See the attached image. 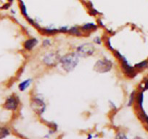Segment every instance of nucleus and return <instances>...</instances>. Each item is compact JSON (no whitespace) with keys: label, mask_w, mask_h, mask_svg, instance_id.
<instances>
[{"label":"nucleus","mask_w":148,"mask_h":139,"mask_svg":"<svg viewBox=\"0 0 148 139\" xmlns=\"http://www.w3.org/2000/svg\"><path fill=\"white\" fill-rule=\"evenodd\" d=\"M18 106V100L14 96H11L7 99L5 104V107L9 110H16Z\"/></svg>","instance_id":"20e7f679"},{"label":"nucleus","mask_w":148,"mask_h":139,"mask_svg":"<svg viewBox=\"0 0 148 139\" xmlns=\"http://www.w3.org/2000/svg\"><path fill=\"white\" fill-rule=\"evenodd\" d=\"M13 1H14V0H8V2H9L10 3H11V2H13Z\"/></svg>","instance_id":"dca6fc26"},{"label":"nucleus","mask_w":148,"mask_h":139,"mask_svg":"<svg viewBox=\"0 0 148 139\" xmlns=\"http://www.w3.org/2000/svg\"><path fill=\"white\" fill-rule=\"evenodd\" d=\"M36 44H37V40L36 39H28V40H27L26 42H25L24 46H25V49H28V50H31V49H33V48L36 45Z\"/></svg>","instance_id":"423d86ee"},{"label":"nucleus","mask_w":148,"mask_h":139,"mask_svg":"<svg viewBox=\"0 0 148 139\" xmlns=\"http://www.w3.org/2000/svg\"><path fill=\"white\" fill-rule=\"evenodd\" d=\"M95 48L93 45L91 44H86L82 46H79L77 49V52L80 56L82 57H87L89 55H92L94 53Z\"/></svg>","instance_id":"7ed1b4c3"},{"label":"nucleus","mask_w":148,"mask_h":139,"mask_svg":"<svg viewBox=\"0 0 148 139\" xmlns=\"http://www.w3.org/2000/svg\"><path fill=\"white\" fill-rule=\"evenodd\" d=\"M93 28H96V25H94L93 23H89V24H86V25H84L83 27H82V29L83 30H91V29H93Z\"/></svg>","instance_id":"1a4fd4ad"},{"label":"nucleus","mask_w":148,"mask_h":139,"mask_svg":"<svg viewBox=\"0 0 148 139\" xmlns=\"http://www.w3.org/2000/svg\"><path fill=\"white\" fill-rule=\"evenodd\" d=\"M49 43V42H48V40H47L46 42H44V45H45V46H46V45L48 44Z\"/></svg>","instance_id":"4468645a"},{"label":"nucleus","mask_w":148,"mask_h":139,"mask_svg":"<svg viewBox=\"0 0 148 139\" xmlns=\"http://www.w3.org/2000/svg\"><path fill=\"white\" fill-rule=\"evenodd\" d=\"M21 12H22V13L24 15H25V16H26V15H27V14H26V8H25V5H24L23 3H21Z\"/></svg>","instance_id":"9b49d317"},{"label":"nucleus","mask_w":148,"mask_h":139,"mask_svg":"<svg viewBox=\"0 0 148 139\" xmlns=\"http://www.w3.org/2000/svg\"><path fill=\"white\" fill-rule=\"evenodd\" d=\"M111 67H112V63L110 61L107 59L99 60L95 65V70L99 73H106L109 71Z\"/></svg>","instance_id":"f03ea898"},{"label":"nucleus","mask_w":148,"mask_h":139,"mask_svg":"<svg viewBox=\"0 0 148 139\" xmlns=\"http://www.w3.org/2000/svg\"><path fill=\"white\" fill-rule=\"evenodd\" d=\"M69 33H71V34H74V35H77V36H80L81 33L79 31V29H77L76 28H71V30L69 31Z\"/></svg>","instance_id":"9d476101"},{"label":"nucleus","mask_w":148,"mask_h":139,"mask_svg":"<svg viewBox=\"0 0 148 139\" xmlns=\"http://www.w3.org/2000/svg\"><path fill=\"white\" fill-rule=\"evenodd\" d=\"M10 132L6 127H0V138H3L9 135Z\"/></svg>","instance_id":"6e6552de"},{"label":"nucleus","mask_w":148,"mask_h":139,"mask_svg":"<svg viewBox=\"0 0 148 139\" xmlns=\"http://www.w3.org/2000/svg\"><path fill=\"white\" fill-rule=\"evenodd\" d=\"M78 62H79V58L75 54H70L62 59V65L67 71L72 70L77 65Z\"/></svg>","instance_id":"f257e3e1"},{"label":"nucleus","mask_w":148,"mask_h":139,"mask_svg":"<svg viewBox=\"0 0 148 139\" xmlns=\"http://www.w3.org/2000/svg\"><path fill=\"white\" fill-rule=\"evenodd\" d=\"M31 83V79H28V80H24L23 82H22V83H21V84L19 85V89L21 91H24L25 89H26L27 88H28V86H30Z\"/></svg>","instance_id":"0eeeda50"},{"label":"nucleus","mask_w":148,"mask_h":139,"mask_svg":"<svg viewBox=\"0 0 148 139\" xmlns=\"http://www.w3.org/2000/svg\"><path fill=\"white\" fill-rule=\"evenodd\" d=\"M115 54H116V56H117L118 57H119V59H122V58H123V57H122L121 55V54L119 53V52H115Z\"/></svg>","instance_id":"ddd939ff"},{"label":"nucleus","mask_w":148,"mask_h":139,"mask_svg":"<svg viewBox=\"0 0 148 139\" xmlns=\"http://www.w3.org/2000/svg\"><path fill=\"white\" fill-rule=\"evenodd\" d=\"M146 63H147L146 62H142V63L138 64V65H136V67H145V65H147Z\"/></svg>","instance_id":"f8f14e48"},{"label":"nucleus","mask_w":148,"mask_h":139,"mask_svg":"<svg viewBox=\"0 0 148 139\" xmlns=\"http://www.w3.org/2000/svg\"><path fill=\"white\" fill-rule=\"evenodd\" d=\"M58 57L57 56V55L55 54H50V55H48L47 56H46L45 57V62H46L47 65H55L56 62H58Z\"/></svg>","instance_id":"39448f33"},{"label":"nucleus","mask_w":148,"mask_h":139,"mask_svg":"<svg viewBox=\"0 0 148 139\" xmlns=\"http://www.w3.org/2000/svg\"><path fill=\"white\" fill-rule=\"evenodd\" d=\"M60 31H66L67 30H66V28H60Z\"/></svg>","instance_id":"2eb2a0df"}]
</instances>
